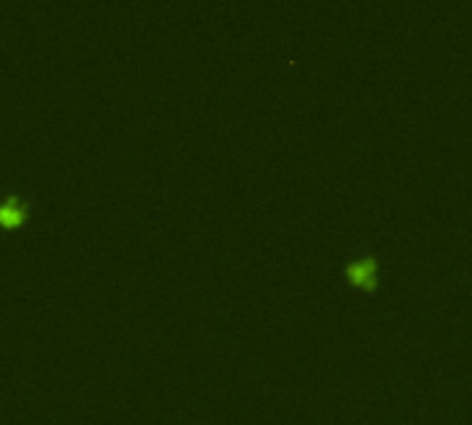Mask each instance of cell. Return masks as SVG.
Instances as JSON below:
<instances>
[{
  "label": "cell",
  "mask_w": 472,
  "mask_h": 425,
  "mask_svg": "<svg viewBox=\"0 0 472 425\" xmlns=\"http://www.w3.org/2000/svg\"><path fill=\"white\" fill-rule=\"evenodd\" d=\"M378 274H381V265H378V257L376 255L353 257L343 268V277H346L351 287L365 290V293H373L378 287Z\"/></svg>",
  "instance_id": "cell-1"
},
{
  "label": "cell",
  "mask_w": 472,
  "mask_h": 425,
  "mask_svg": "<svg viewBox=\"0 0 472 425\" xmlns=\"http://www.w3.org/2000/svg\"><path fill=\"white\" fill-rule=\"evenodd\" d=\"M31 218V205L20 196L0 199V230H20Z\"/></svg>",
  "instance_id": "cell-2"
}]
</instances>
